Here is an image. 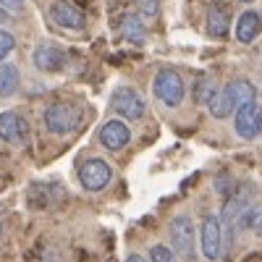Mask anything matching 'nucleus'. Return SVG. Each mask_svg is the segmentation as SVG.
I'll list each match as a JSON object with an SVG mask.
<instances>
[{
  "label": "nucleus",
  "mask_w": 262,
  "mask_h": 262,
  "mask_svg": "<svg viewBox=\"0 0 262 262\" xmlns=\"http://www.w3.org/2000/svg\"><path fill=\"white\" fill-rule=\"evenodd\" d=\"M226 90H228V95H231V97H233V102H236V111L257 100V90H254V84H252V81H247V79H236V81L226 84Z\"/></svg>",
  "instance_id": "4468645a"
},
{
  "label": "nucleus",
  "mask_w": 262,
  "mask_h": 262,
  "mask_svg": "<svg viewBox=\"0 0 262 262\" xmlns=\"http://www.w3.org/2000/svg\"><path fill=\"white\" fill-rule=\"evenodd\" d=\"M32 58H34L37 69L45 71V74H55L63 66V50L55 45V42H42V45H37Z\"/></svg>",
  "instance_id": "9d476101"
},
{
  "label": "nucleus",
  "mask_w": 262,
  "mask_h": 262,
  "mask_svg": "<svg viewBox=\"0 0 262 262\" xmlns=\"http://www.w3.org/2000/svg\"><path fill=\"white\" fill-rule=\"evenodd\" d=\"M121 32H123V37L128 42H137V45H142V42L147 39V29H144L142 18L137 13H126L121 18Z\"/></svg>",
  "instance_id": "f3484780"
},
{
  "label": "nucleus",
  "mask_w": 262,
  "mask_h": 262,
  "mask_svg": "<svg viewBox=\"0 0 262 262\" xmlns=\"http://www.w3.org/2000/svg\"><path fill=\"white\" fill-rule=\"evenodd\" d=\"M79 123H81V113H79V107L71 105V102H55V105H50L45 111V126L55 137L71 134V131L79 128Z\"/></svg>",
  "instance_id": "f257e3e1"
},
{
  "label": "nucleus",
  "mask_w": 262,
  "mask_h": 262,
  "mask_svg": "<svg viewBox=\"0 0 262 262\" xmlns=\"http://www.w3.org/2000/svg\"><path fill=\"white\" fill-rule=\"evenodd\" d=\"M21 74L13 63H0V97H11L18 92Z\"/></svg>",
  "instance_id": "2eb2a0df"
},
{
  "label": "nucleus",
  "mask_w": 262,
  "mask_h": 262,
  "mask_svg": "<svg viewBox=\"0 0 262 262\" xmlns=\"http://www.w3.org/2000/svg\"><path fill=\"white\" fill-rule=\"evenodd\" d=\"M231 29V13L223 3H212L207 11V34L210 37H226Z\"/></svg>",
  "instance_id": "ddd939ff"
},
{
  "label": "nucleus",
  "mask_w": 262,
  "mask_h": 262,
  "mask_svg": "<svg viewBox=\"0 0 262 262\" xmlns=\"http://www.w3.org/2000/svg\"><path fill=\"white\" fill-rule=\"evenodd\" d=\"M170 244L184 259H191L194 257V223L189 215H176L170 221Z\"/></svg>",
  "instance_id": "20e7f679"
},
{
  "label": "nucleus",
  "mask_w": 262,
  "mask_h": 262,
  "mask_svg": "<svg viewBox=\"0 0 262 262\" xmlns=\"http://www.w3.org/2000/svg\"><path fill=\"white\" fill-rule=\"evenodd\" d=\"M111 105H113V111L128 121H139L147 111V105L142 100V95L137 90H131V86H118V90L113 92L111 97Z\"/></svg>",
  "instance_id": "39448f33"
},
{
  "label": "nucleus",
  "mask_w": 262,
  "mask_h": 262,
  "mask_svg": "<svg viewBox=\"0 0 262 262\" xmlns=\"http://www.w3.org/2000/svg\"><path fill=\"white\" fill-rule=\"evenodd\" d=\"M0 11H6L11 16H21L24 13V0H0Z\"/></svg>",
  "instance_id": "412c9836"
},
{
  "label": "nucleus",
  "mask_w": 262,
  "mask_h": 262,
  "mask_svg": "<svg viewBox=\"0 0 262 262\" xmlns=\"http://www.w3.org/2000/svg\"><path fill=\"white\" fill-rule=\"evenodd\" d=\"M217 92H221V90H217V81L210 74L196 76V81H194V102L196 105H210Z\"/></svg>",
  "instance_id": "dca6fc26"
},
{
  "label": "nucleus",
  "mask_w": 262,
  "mask_h": 262,
  "mask_svg": "<svg viewBox=\"0 0 262 262\" xmlns=\"http://www.w3.org/2000/svg\"><path fill=\"white\" fill-rule=\"evenodd\" d=\"M53 18H55V24L63 27V29H84L86 27L84 11L79 6H74L71 0H60V3H55L53 6Z\"/></svg>",
  "instance_id": "1a4fd4ad"
},
{
  "label": "nucleus",
  "mask_w": 262,
  "mask_h": 262,
  "mask_svg": "<svg viewBox=\"0 0 262 262\" xmlns=\"http://www.w3.org/2000/svg\"><path fill=\"white\" fill-rule=\"evenodd\" d=\"M262 32V16L257 11H244L236 21V39L242 42V45H249L254 42Z\"/></svg>",
  "instance_id": "9b49d317"
},
{
  "label": "nucleus",
  "mask_w": 262,
  "mask_h": 262,
  "mask_svg": "<svg viewBox=\"0 0 262 262\" xmlns=\"http://www.w3.org/2000/svg\"><path fill=\"white\" fill-rule=\"evenodd\" d=\"M13 48H16V39H13V34H11L8 29L0 27V60L8 58V53H11Z\"/></svg>",
  "instance_id": "aec40b11"
},
{
  "label": "nucleus",
  "mask_w": 262,
  "mask_h": 262,
  "mask_svg": "<svg viewBox=\"0 0 262 262\" xmlns=\"http://www.w3.org/2000/svg\"><path fill=\"white\" fill-rule=\"evenodd\" d=\"M158 6H160V0H139V8H142L144 16H155Z\"/></svg>",
  "instance_id": "5701e85b"
},
{
  "label": "nucleus",
  "mask_w": 262,
  "mask_h": 262,
  "mask_svg": "<svg viewBox=\"0 0 262 262\" xmlns=\"http://www.w3.org/2000/svg\"><path fill=\"white\" fill-rule=\"evenodd\" d=\"M128 139H131V131H128V126H126L123 121H118V118L107 121V123L100 128V144H102L105 149H111V152L123 149V147L128 144Z\"/></svg>",
  "instance_id": "6e6552de"
},
{
  "label": "nucleus",
  "mask_w": 262,
  "mask_h": 262,
  "mask_svg": "<svg viewBox=\"0 0 262 262\" xmlns=\"http://www.w3.org/2000/svg\"><path fill=\"white\" fill-rule=\"evenodd\" d=\"M149 262H176V254L165 244H155L149 249Z\"/></svg>",
  "instance_id": "6ab92c4d"
},
{
  "label": "nucleus",
  "mask_w": 262,
  "mask_h": 262,
  "mask_svg": "<svg viewBox=\"0 0 262 262\" xmlns=\"http://www.w3.org/2000/svg\"><path fill=\"white\" fill-rule=\"evenodd\" d=\"M111 179H113L111 165H107L105 160H100V158L86 160L79 168V181H81V186L86 191H102L107 184H111Z\"/></svg>",
  "instance_id": "423d86ee"
},
{
  "label": "nucleus",
  "mask_w": 262,
  "mask_h": 262,
  "mask_svg": "<svg viewBox=\"0 0 262 262\" xmlns=\"http://www.w3.org/2000/svg\"><path fill=\"white\" fill-rule=\"evenodd\" d=\"M207 107H210V116H212V118H217V121H223V118H228L231 113H236V102H233V97L228 95L226 86H223V90L217 92L215 97H212V102H210Z\"/></svg>",
  "instance_id": "a211bd4d"
},
{
  "label": "nucleus",
  "mask_w": 262,
  "mask_h": 262,
  "mask_svg": "<svg viewBox=\"0 0 262 262\" xmlns=\"http://www.w3.org/2000/svg\"><path fill=\"white\" fill-rule=\"evenodd\" d=\"M233 128H236V134L242 137V139H254L259 131H262V107L257 105V100L236 111Z\"/></svg>",
  "instance_id": "0eeeda50"
},
{
  "label": "nucleus",
  "mask_w": 262,
  "mask_h": 262,
  "mask_svg": "<svg viewBox=\"0 0 262 262\" xmlns=\"http://www.w3.org/2000/svg\"><path fill=\"white\" fill-rule=\"evenodd\" d=\"M200 247H202L205 259H210V262L221 259V254H223V223H221V217H217V215H207L202 221Z\"/></svg>",
  "instance_id": "7ed1b4c3"
},
{
  "label": "nucleus",
  "mask_w": 262,
  "mask_h": 262,
  "mask_svg": "<svg viewBox=\"0 0 262 262\" xmlns=\"http://www.w3.org/2000/svg\"><path fill=\"white\" fill-rule=\"evenodd\" d=\"M242 3H252V0H242Z\"/></svg>",
  "instance_id": "a878e982"
},
{
  "label": "nucleus",
  "mask_w": 262,
  "mask_h": 262,
  "mask_svg": "<svg viewBox=\"0 0 262 262\" xmlns=\"http://www.w3.org/2000/svg\"><path fill=\"white\" fill-rule=\"evenodd\" d=\"M215 191L223 194V196H231L233 194V179L231 176H217L215 179Z\"/></svg>",
  "instance_id": "4be33fe9"
},
{
  "label": "nucleus",
  "mask_w": 262,
  "mask_h": 262,
  "mask_svg": "<svg viewBox=\"0 0 262 262\" xmlns=\"http://www.w3.org/2000/svg\"><path fill=\"white\" fill-rule=\"evenodd\" d=\"M152 92H155V97L165 107H179L184 102L186 86H184L181 74H176L173 69H163V71H158L155 81H152Z\"/></svg>",
  "instance_id": "f03ea898"
},
{
  "label": "nucleus",
  "mask_w": 262,
  "mask_h": 262,
  "mask_svg": "<svg viewBox=\"0 0 262 262\" xmlns=\"http://www.w3.org/2000/svg\"><path fill=\"white\" fill-rule=\"evenodd\" d=\"M27 134H29V126H27V121L21 118V116H16V113H3L0 116V139L3 142H21V139H27Z\"/></svg>",
  "instance_id": "f8f14e48"
},
{
  "label": "nucleus",
  "mask_w": 262,
  "mask_h": 262,
  "mask_svg": "<svg viewBox=\"0 0 262 262\" xmlns=\"http://www.w3.org/2000/svg\"><path fill=\"white\" fill-rule=\"evenodd\" d=\"M126 262H147V259H144L142 254H128V257H126Z\"/></svg>",
  "instance_id": "b1692460"
},
{
  "label": "nucleus",
  "mask_w": 262,
  "mask_h": 262,
  "mask_svg": "<svg viewBox=\"0 0 262 262\" xmlns=\"http://www.w3.org/2000/svg\"><path fill=\"white\" fill-rule=\"evenodd\" d=\"M254 231H257V236H262V217H257V223H254Z\"/></svg>",
  "instance_id": "393cba45"
}]
</instances>
